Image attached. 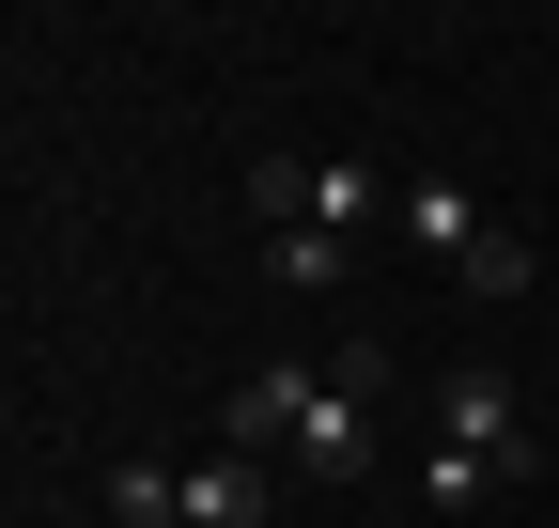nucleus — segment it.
Returning <instances> with one entry per match:
<instances>
[{
    "mask_svg": "<svg viewBox=\"0 0 559 528\" xmlns=\"http://www.w3.org/2000/svg\"><path fill=\"white\" fill-rule=\"evenodd\" d=\"M404 233L436 249V264H451L466 296H528V233H513V218H481V203H466L451 171H404Z\"/></svg>",
    "mask_w": 559,
    "mask_h": 528,
    "instance_id": "39448f33",
    "label": "nucleus"
},
{
    "mask_svg": "<svg viewBox=\"0 0 559 528\" xmlns=\"http://www.w3.org/2000/svg\"><path fill=\"white\" fill-rule=\"evenodd\" d=\"M109 513L124 528H264L280 482H264V451H218V467H109Z\"/></svg>",
    "mask_w": 559,
    "mask_h": 528,
    "instance_id": "20e7f679",
    "label": "nucleus"
},
{
    "mask_svg": "<svg viewBox=\"0 0 559 528\" xmlns=\"http://www.w3.org/2000/svg\"><path fill=\"white\" fill-rule=\"evenodd\" d=\"M264 264H280V296H342V233H264Z\"/></svg>",
    "mask_w": 559,
    "mask_h": 528,
    "instance_id": "423d86ee",
    "label": "nucleus"
},
{
    "mask_svg": "<svg viewBox=\"0 0 559 528\" xmlns=\"http://www.w3.org/2000/svg\"><path fill=\"white\" fill-rule=\"evenodd\" d=\"M249 218H264V233H342V249H358L373 218H404V171H373V156H264V171H249Z\"/></svg>",
    "mask_w": 559,
    "mask_h": 528,
    "instance_id": "7ed1b4c3",
    "label": "nucleus"
},
{
    "mask_svg": "<svg viewBox=\"0 0 559 528\" xmlns=\"http://www.w3.org/2000/svg\"><path fill=\"white\" fill-rule=\"evenodd\" d=\"M373 388H389V358H373V343H342V358H264V373H234L218 435H234V451H264V467L358 482V467H373Z\"/></svg>",
    "mask_w": 559,
    "mask_h": 528,
    "instance_id": "f257e3e1",
    "label": "nucleus"
},
{
    "mask_svg": "<svg viewBox=\"0 0 559 528\" xmlns=\"http://www.w3.org/2000/svg\"><path fill=\"white\" fill-rule=\"evenodd\" d=\"M528 467H544V435H528V405H513V373H451V388H436V435H419V497L466 513V497H498V482H528Z\"/></svg>",
    "mask_w": 559,
    "mask_h": 528,
    "instance_id": "f03ea898",
    "label": "nucleus"
}]
</instances>
